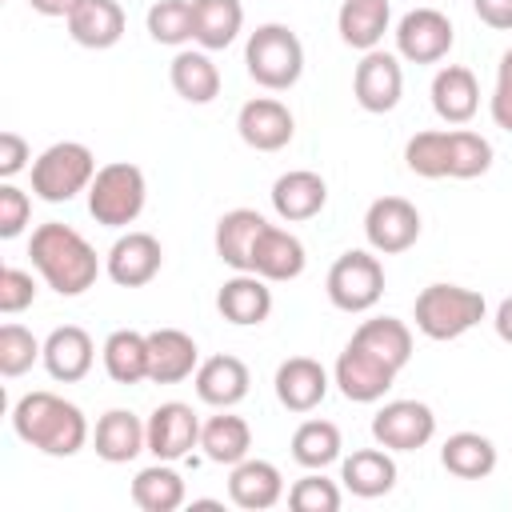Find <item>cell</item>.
<instances>
[{"mask_svg": "<svg viewBox=\"0 0 512 512\" xmlns=\"http://www.w3.org/2000/svg\"><path fill=\"white\" fill-rule=\"evenodd\" d=\"M64 24H68V36L80 48L104 52V48H112V44L124 40L128 16H124V8L116 0H80Z\"/></svg>", "mask_w": 512, "mask_h": 512, "instance_id": "obj_28", "label": "cell"}, {"mask_svg": "<svg viewBox=\"0 0 512 512\" xmlns=\"http://www.w3.org/2000/svg\"><path fill=\"white\" fill-rule=\"evenodd\" d=\"M352 96L364 112L372 116H384L400 104L404 96V68H400V56L396 52H384V48H372L360 56L356 72H352Z\"/></svg>", "mask_w": 512, "mask_h": 512, "instance_id": "obj_13", "label": "cell"}, {"mask_svg": "<svg viewBox=\"0 0 512 512\" xmlns=\"http://www.w3.org/2000/svg\"><path fill=\"white\" fill-rule=\"evenodd\" d=\"M324 292L332 300V308L348 312V316H360V312H372L384 296V264H380V252L372 248H348L332 260L328 268V280H324Z\"/></svg>", "mask_w": 512, "mask_h": 512, "instance_id": "obj_8", "label": "cell"}, {"mask_svg": "<svg viewBox=\"0 0 512 512\" xmlns=\"http://www.w3.org/2000/svg\"><path fill=\"white\" fill-rule=\"evenodd\" d=\"M484 316H488V300H484L476 288L444 284V280L420 288V296H416V304H412L416 332L428 336V340H436V344L460 340V336L472 332Z\"/></svg>", "mask_w": 512, "mask_h": 512, "instance_id": "obj_4", "label": "cell"}, {"mask_svg": "<svg viewBox=\"0 0 512 512\" xmlns=\"http://www.w3.org/2000/svg\"><path fill=\"white\" fill-rule=\"evenodd\" d=\"M392 36H396V56L408 64H440L456 44V28L440 8L404 12Z\"/></svg>", "mask_w": 512, "mask_h": 512, "instance_id": "obj_11", "label": "cell"}, {"mask_svg": "<svg viewBox=\"0 0 512 512\" xmlns=\"http://www.w3.org/2000/svg\"><path fill=\"white\" fill-rule=\"evenodd\" d=\"M436 436V412L424 400H388L372 416V440L388 452H420Z\"/></svg>", "mask_w": 512, "mask_h": 512, "instance_id": "obj_10", "label": "cell"}, {"mask_svg": "<svg viewBox=\"0 0 512 512\" xmlns=\"http://www.w3.org/2000/svg\"><path fill=\"white\" fill-rule=\"evenodd\" d=\"M28 176H32V196L36 200H44V204H68L80 192H88V184L96 176V156L80 140H56V144H48L32 160Z\"/></svg>", "mask_w": 512, "mask_h": 512, "instance_id": "obj_6", "label": "cell"}, {"mask_svg": "<svg viewBox=\"0 0 512 512\" xmlns=\"http://www.w3.org/2000/svg\"><path fill=\"white\" fill-rule=\"evenodd\" d=\"M216 312L236 328H256L272 316V288L256 272H236L216 292Z\"/></svg>", "mask_w": 512, "mask_h": 512, "instance_id": "obj_23", "label": "cell"}, {"mask_svg": "<svg viewBox=\"0 0 512 512\" xmlns=\"http://www.w3.org/2000/svg\"><path fill=\"white\" fill-rule=\"evenodd\" d=\"M32 160V148H28V140L20 136V132H0V180H12V176H20L24 168H32L28 164Z\"/></svg>", "mask_w": 512, "mask_h": 512, "instance_id": "obj_45", "label": "cell"}, {"mask_svg": "<svg viewBox=\"0 0 512 512\" xmlns=\"http://www.w3.org/2000/svg\"><path fill=\"white\" fill-rule=\"evenodd\" d=\"M228 500L244 512H268L284 500V476L272 460L260 456H244L240 464H232L228 472Z\"/></svg>", "mask_w": 512, "mask_h": 512, "instance_id": "obj_20", "label": "cell"}, {"mask_svg": "<svg viewBox=\"0 0 512 512\" xmlns=\"http://www.w3.org/2000/svg\"><path fill=\"white\" fill-rule=\"evenodd\" d=\"M420 212L404 196H376L364 212V240L380 256H400L420 240Z\"/></svg>", "mask_w": 512, "mask_h": 512, "instance_id": "obj_12", "label": "cell"}, {"mask_svg": "<svg viewBox=\"0 0 512 512\" xmlns=\"http://www.w3.org/2000/svg\"><path fill=\"white\" fill-rule=\"evenodd\" d=\"M148 452L156 456V460H168V464H176V460H184L192 448H200V416L192 412V404H184V400H164V404H156L152 412H148Z\"/></svg>", "mask_w": 512, "mask_h": 512, "instance_id": "obj_15", "label": "cell"}, {"mask_svg": "<svg viewBox=\"0 0 512 512\" xmlns=\"http://www.w3.org/2000/svg\"><path fill=\"white\" fill-rule=\"evenodd\" d=\"M148 204V180L136 164L128 160H112L104 168H96L92 184H88V212L96 224L104 228H128L140 220Z\"/></svg>", "mask_w": 512, "mask_h": 512, "instance_id": "obj_7", "label": "cell"}, {"mask_svg": "<svg viewBox=\"0 0 512 512\" xmlns=\"http://www.w3.org/2000/svg\"><path fill=\"white\" fill-rule=\"evenodd\" d=\"M268 200H272V212L284 224H304V220H312V216L324 212V204H328V180L320 172H312V168H292V172L276 176Z\"/></svg>", "mask_w": 512, "mask_h": 512, "instance_id": "obj_18", "label": "cell"}, {"mask_svg": "<svg viewBox=\"0 0 512 512\" xmlns=\"http://www.w3.org/2000/svg\"><path fill=\"white\" fill-rule=\"evenodd\" d=\"M40 356H44V340H36L24 324L8 320L0 328V376H8V380L24 376Z\"/></svg>", "mask_w": 512, "mask_h": 512, "instance_id": "obj_40", "label": "cell"}, {"mask_svg": "<svg viewBox=\"0 0 512 512\" xmlns=\"http://www.w3.org/2000/svg\"><path fill=\"white\" fill-rule=\"evenodd\" d=\"M92 448H96V456L104 464H128L140 452H148V424L128 408H108L96 420Z\"/></svg>", "mask_w": 512, "mask_h": 512, "instance_id": "obj_26", "label": "cell"}, {"mask_svg": "<svg viewBox=\"0 0 512 512\" xmlns=\"http://www.w3.org/2000/svg\"><path fill=\"white\" fill-rule=\"evenodd\" d=\"M440 464L456 480H484L496 472V444L484 432H452L440 444Z\"/></svg>", "mask_w": 512, "mask_h": 512, "instance_id": "obj_35", "label": "cell"}, {"mask_svg": "<svg viewBox=\"0 0 512 512\" xmlns=\"http://www.w3.org/2000/svg\"><path fill=\"white\" fill-rule=\"evenodd\" d=\"M236 132H240V140H244L248 148H256V152H280V148H288L292 136H296V116L288 112L284 100H276V96H256V100L240 104V112H236Z\"/></svg>", "mask_w": 512, "mask_h": 512, "instance_id": "obj_16", "label": "cell"}, {"mask_svg": "<svg viewBox=\"0 0 512 512\" xmlns=\"http://www.w3.org/2000/svg\"><path fill=\"white\" fill-rule=\"evenodd\" d=\"M492 328H496V336H500L504 344H512V296H504V300L496 304V316H492Z\"/></svg>", "mask_w": 512, "mask_h": 512, "instance_id": "obj_48", "label": "cell"}, {"mask_svg": "<svg viewBox=\"0 0 512 512\" xmlns=\"http://www.w3.org/2000/svg\"><path fill=\"white\" fill-rule=\"evenodd\" d=\"M36 292H40V288H36L32 272L12 268V264L0 268V312H4V316H16V312L32 308V304H36Z\"/></svg>", "mask_w": 512, "mask_h": 512, "instance_id": "obj_42", "label": "cell"}, {"mask_svg": "<svg viewBox=\"0 0 512 512\" xmlns=\"http://www.w3.org/2000/svg\"><path fill=\"white\" fill-rule=\"evenodd\" d=\"M396 376H400V372H396L392 364H384L376 352H368V348L356 344V340H348L344 352H340L336 364H332V384H336L340 396L352 400V404H376V400H384L388 388L396 384Z\"/></svg>", "mask_w": 512, "mask_h": 512, "instance_id": "obj_9", "label": "cell"}, {"mask_svg": "<svg viewBox=\"0 0 512 512\" xmlns=\"http://www.w3.org/2000/svg\"><path fill=\"white\" fill-rule=\"evenodd\" d=\"M32 220V200L12 180L0 184V240H16Z\"/></svg>", "mask_w": 512, "mask_h": 512, "instance_id": "obj_43", "label": "cell"}, {"mask_svg": "<svg viewBox=\"0 0 512 512\" xmlns=\"http://www.w3.org/2000/svg\"><path fill=\"white\" fill-rule=\"evenodd\" d=\"M100 360H104V372L112 384H140L148 380V332H136V328H116L108 332L104 348H100Z\"/></svg>", "mask_w": 512, "mask_h": 512, "instance_id": "obj_33", "label": "cell"}, {"mask_svg": "<svg viewBox=\"0 0 512 512\" xmlns=\"http://www.w3.org/2000/svg\"><path fill=\"white\" fill-rule=\"evenodd\" d=\"M392 24V8L388 0H344L336 12V32L348 48L356 52H372L380 48L384 32Z\"/></svg>", "mask_w": 512, "mask_h": 512, "instance_id": "obj_31", "label": "cell"}, {"mask_svg": "<svg viewBox=\"0 0 512 512\" xmlns=\"http://www.w3.org/2000/svg\"><path fill=\"white\" fill-rule=\"evenodd\" d=\"M40 364L56 384H80L92 364H96V344L80 324H60L44 336V356Z\"/></svg>", "mask_w": 512, "mask_h": 512, "instance_id": "obj_19", "label": "cell"}, {"mask_svg": "<svg viewBox=\"0 0 512 512\" xmlns=\"http://www.w3.org/2000/svg\"><path fill=\"white\" fill-rule=\"evenodd\" d=\"M148 36L168 48H184L192 40V0H156L144 16Z\"/></svg>", "mask_w": 512, "mask_h": 512, "instance_id": "obj_39", "label": "cell"}, {"mask_svg": "<svg viewBox=\"0 0 512 512\" xmlns=\"http://www.w3.org/2000/svg\"><path fill=\"white\" fill-rule=\"evenodd\" d=\"M428 96H432V112H436L444 124L460 128V124H468V120L476 116V108H480V80H476V72L464 68V64H444V68L432 76Z\"/></svg>", "mask_w": 512, "mask_h": 512, "instance_id": "obj_24", "label": "cell"}, {"mask_svg": "<svg viewBox=\"0 0 512 512\" xmlns=\"http://www.w3.org/2000/svg\"><path fill=\"white\" fill-rule=\"evenodd\" d=\"M268 220L256 212V208H232L216 220V232H212V244H216V256L232 268V272H252V244L260 236Z\"/></svg>", "mask_w": 512, "mask_h": 512, "instance_id": "obj_29", "label": "cell"}, {"mask_svg": "<svg viewBox=\"0 0 512 512\" xmlns=\"http://www.w3.org/2000/svg\"><path fill=\"white\" fill-rule=\"evenodd\" d=\"M308 264V252L300 244L296 232L288 228H276V224H264L256 244H252V272L264 276L268 284H288L304 272Z\"/></svg>", "mask_w": 512, "mask_h": 512, "instance_id": "obj_21", "label": "cell"}, {"mask_svg": "<svg viewBox=\"0 0 512 512\" xmlns=\"http://www.w3.org/2000/svg\"><path fill=\"white\" fill-rule=\"evenodd\" d=\"M12 432L44 452V456H56V460H68L76 456L84 444H88V416L80 412V404L48 392V388H36V392H24L16 404H12Z\"/></svg>", "mask_w": 512, "mask_h": 512, "instance_id": "obj_1", "label": "cell"}, {"mask_svg": "<svg viewBox=\"0 0 512 512\" xmlns=\"http://www.w3.org/2000/svg\"><path fill=\"white\" fill-rule=\"evenodd\" d=\"M344 492L336 480L324 476V468H308V476H300L288 488V508L292 512H340Z\"/></svg>", "mask_w": 512, "mask_h": 512, "instance_id": "obj_41", "label": "cell"}, {"mask_svg": "<svg viewBox=\"0 0 512 512\" xmlns=\"http://www.w3.org/2000/svg\"><path fill=\"white\" fill-rule=\"evenodd\" d=\"M272 388H276V400L288 408V412H312L324 404L328 388H332V376L320 360L312 356H288L280 360L276 376H272Z\"/></svg>", "mask_w": 512, "mask_h": 512, "instance_id": "obj_17", "label": "cell"}, {"mask_svg": "<svg viewBox=\"0 0 512 512\" xmlns=\"http://www.w3.org/2000/svg\"><path fill=\"white\" fill-rule=\"evenodd\" d=\"M472 12L492 32H512V0H472Z\"/></svg>", "mask_w": 512, "mask_h": 512, "instance_id": "obj_46", "label": "cell"}, {"mask_svg": "<svg viewBox=\"0 0 512 512\" xmlns=\"http://www.w3.org/2000/svg\"><path fill=\"white\" fill-rule=\"evenodd\" d=\"M160 268H164V248L152 232H140V228H128L124 236H116L104 256V272L116 288H144L160 276Z\"/></svg>", "mask_w": 512, "mask_h": 512, "instance_id": "obj_14", "label": "cell"}, {"mask_svg": "<svg viewBox=\"0 0 512 512\" xmlns=\"http://www.w3.org/2000/svg\"><path fill=\"white\" fill-rule=\"evenodd\" d=\"M244 68L248 76L268 88V92H288L300 76H304V44L288 24H260L256 32H248L244 44Z\"/></svg>", "mask_w": 512, "mask_h": 512, "instance_id": "obj_5", "label": "cell"}, {"mask_svg": "<svg viewBox=\"0 0 512 512\" xmlns=\"http://www.w3.org/2000/svg\"><path fill=\"white\" fill-rule=\"evenodd\" d=\"M76 4H80V0H28V8H32L36 16H48V20H68Z\"/></svg>", "mask_w": 512, "mask_h": 512, "instance_id": "obj_47", "label": "cell"}, {"mask_svg": "<svg viewBox=\"0 0 512 512\" xmlns=\"http://www.w3.org/2000/svg\"><path fill=\"white\" fill-rule=\"evenodd\" d=\"M184 500H188L184 476L168 460H156L132 476V504L140 512H176Z\"/></svg>", "mask_w": 512, "mask_h": 512, "instance_id": "obj_36", "label": "cell"}, {"mask_svg": "<svg viewBox=\"0 0 512 512\" xmlns=\"http://www.w3.org/2000/svg\"><path fill=\"white\" fill-rule=\"evenodd\" d=\"M200 368V348L180 328L148 332V380L152 384H180Z\"/></svg>", "mask_w": 512, "mask_h": 512, "instance_id": "obj_25", "label": "cell"}, {"mask_svg": "<svg viewBox=\"0 0 512 512\" xmlns=\"http://www.w3.org/2000/svg\"><path fill=\"white\" fill-rule=\"evenodd\" d=\"M168 80L184 104H212L220 96V68L204 48H180L168 64Z\"/></svg>", "mask_w": 512, "mask_h": 512, "instance_id": "obj_30", "label": "cell"}, {"mask_svg": "<svg viewBox=\"0 0 512 512\" xmlns=\"http://www.w3.org/2000/svg\"><path fill=\"white\" fill-rule=\"evenodd\" d=\"M488 112H492V124L512 132V48L500 56L496 64V88H492V100H488Z\"/></svg>", "mask_w": 512, "mask_h": 512, "instance_id": "obj_44", "label": "cell"}, {"mask_svg": "<svg viewBox=\"0 0 512 512\" xmlns=\"http://www.w3.org/2000/svg\"><path fill=\"white\" fill-rule=\"evenodd\" d=\"M404 164L424 180H476L492 168V144L472 128H424L408 136Z\"/></svg>", "mask_w": 512, "mask_h": 512, "instance_id": "obj_2", "label": "cell"}, {"mask_svg": "<svg viewBox=\"0 0 512 512\" xmlns=\"http://www.w3.org/2000/svg\"><path fill=\"white\" fill-rule=\"evenodd\" d=\"M192 384H196L200 404H208V408H236L248 396V388H252V372H248V364L240 356L220 352V356L200 360V368L192 372Z\"/></svg>", "mask_w": 512, "mask_h": 512, "instance_id": "obj_22", "label": "cell"}, {"mask_svg": "<svg viewBox=\"0 0 512 512\" xmlns=\"http://www.w3.org/2000/svg\"><path fill=\"white\" fill-rule=\"evenodd\" d=\"M28 256H32L36 276L56 296H84L100 276L96 248L72 224H60V220L36 224V232L28 240Z\"/></svg>", "mask_w": 512, "mask_h": 512, "instance_id": "obj_3", "label": "cell"}, {"mask_svg": "<svg viewBox=\"0 0 512 512\" xmlns=\"http://www.w3.org/2000/svg\"><path fill=\"white\" fill-rule=\"evenodd\" d=\"M200 448H204V460L232 468L252 452V428L244 416H232L228 408H220V416H208L200 424Z\"/></svg>", "mask_w": 512, "mask_h": 512, "instance_id": "obj_34", "label": "cell"}, {"mask_svg": "<svg viewBox=\"0 0 512 512\" xmlns=\"http://www.w3.org/2000/svg\"><path fill=\"white\" fill-rule=\"evenodd\" d=\"M244 28L240 0H192V40L204 52H224Z\"/></svg>", "mask_w": 512, "mask_h": 512, "instance_id": "obj_32", "label": "cell"}, {"mask_svg": "<svg viewBox=\"0 0 512 512\" xmlns=\"http://www.w3.org/2000/svg\"><path fill=\"white\" fill-rule=\"evenodd\" d=\"M352 340L364 344L368 352H376V356H380L384 364H392L396 372H404L408 360H412V328H408L404 320H396V316H372V320H364V324L352 332Z\"/></svg>", "mask_w": 512, "mask_h": 512, "instance_id": "obj_37", "label": "cell"}, {"mask_svg": "<svg viewBox=\"0 0 512 512\" xmlns=\"http://www.w3.org/2000/svg\"><path fill=\"white\" fill-rule=\"evenodd\" d=\"M396 460L388 448H356L352 456H340V484L344 492L360 496V500H376L388 496L396 488Z\"/></svg>", "mask_w": 512, "mask_h": 512, "instance_id": "obj_27", "label": "cell"}, {"mask_svg": "<svg viewBox=\"0 0 512 512\" xmlns=\"http://www.w3.org/2000/svg\"><path fill=\"white\" fill-rule=\"evenodd\" d=\"M344 452V436L332 420H304L292 432V460L300 468H328Z\"/></svg>", "mask_w": 512, "mask_h": 512, "instance_id": "obj_38", "label": "cell"}]
</instances>
